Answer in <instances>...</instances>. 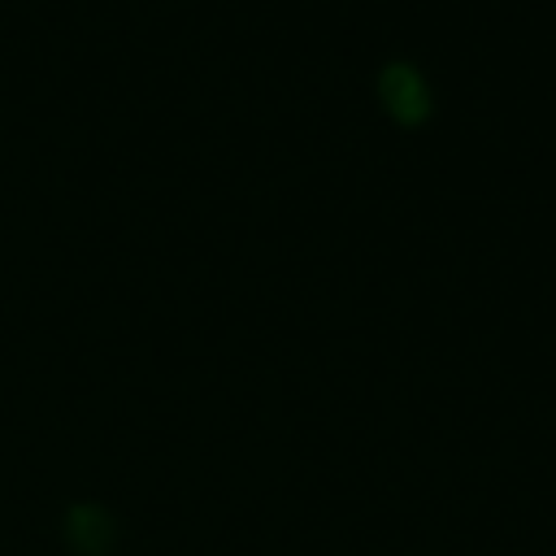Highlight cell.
Listing matches in <instances>:
<instances>
[{
  "label": "cell",
  "mask_w": 556,
  "mask_h": 556,
  "mask_svg": "<svg viewBox=\"0 0 556 556\" xmlns=\"http://www.w3.org/2000/svg\"><path fill=\"white\" fill-rule=\"evenodd\" d=\"M61 534H65L74 556H109L117 547L113 513L100 508V504H70L65 521H61Z\"/></svg>",
  "instance_id": "7a4b0ae2"
},
{
  "label": "cell",
  "mask_w": 556,
  "mask_h": 556,
  "mask_svg": "<svg viewBox=\"0 0 556 556\" xmlns=\"http://www.w3.org/2000/svg\"><path fill=\"white\" fill-rule=\"evenodd\" d=\"M378 100H382L387 117L395 126H408V130H417L434 113L430 83H426V74L413 61H387L378 70Z\"/></svg>",
  "instance_id": "6da1fadb"
}]
</instances>
